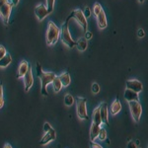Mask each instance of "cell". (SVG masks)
Listing matches in <instances>:
<instances>
[{
	"label": "cell",
	"mask_w": 148,
	"mask_h": 148,
	"mask_svg": "<svg viewBox=\"0 0 148 148\" xmlns=\"http://www.w3.org/2000/svg\"><path fill=\"white\" fill-rule=\"evenodd\" d=\"M29 66L30 64L28 63V61L26 60H22L19 64V67H18V73H17V78H22L24 75L26 74V72L28 71Z\"/></svg>",
	"instance_id": "cell-15"
},
{
	"label": "cell",
	"mask_w": 148,
	"mask_h": 148,
	"mask_svg": "<svg viewBox=\"0 0 148 148\" xmlns=\"http://www.w3.org/2000/svg\"><path fill=\"white\" fill-rule=\"evenodd\" d=\"M71 18H73L74 20L76 21V22L79 24V26L83 29V31H84V32H86V31H87V28H88L87 18H86L85 16H84V14H83L82 11L79 10V9L72 11L70 13V15H69V17L67 19H68V20H70Z\"/></svg>",
	"instance_id": "cell-5"
},
{
	"label": "cell",
	"mask_w": 148,
	"mask_h": 148,
	"mask_svg": "<svg viewBox=\"0 0 148 148\" xmlns=\"http://www.w3.org/2000/svg\"><path fill=\"white\" fill-rule=\"evenodd\" d=\"M125 100L126 102H132V101H139V96H138V93L132 91V90H130L126 88L125 91Z\"/></svg>",
	"instance_id": "cell-13"
},
{
	"label": "cell",
	"mask_w": 148,
	"mask_h": 148,
	"mask_svg": "<svg viewBox=\"0 0 148 148\" xmlns=\"http://www.w3.org/2000/svg\"><path fill=\"white\" fill-rule=\"evenodd\" d=\"M91 148H103L101 145L98 144V143H95L94 141L91 142Z\"/></svg>",
	"instance_id": "cell-36"
},
{
	"label": "cell",
	"mask_w": 148,
	"mask_h": 148,
	"mask_svg": "<svg viewBox=\"0 0 148 148\" xmlns=\"http://www.w3.org/2000/svg\"><path fill=\"white\" fill-rule=\"evenodd\" d=\"M7 1H8L9 3H10L13 7L17 6V5H18V3H19V0H7Z\"/></svg>",
	"instance_id": "cell-33"
},
{
	"label": "cell",
	"mask_w": 148,
	"mask_h": 148,
	"mask_svg": "<svg viewBox=\"0 0 148 148\" xmlns=\"http://www.w3.org/2000/svg\"><path fill=\"white\" fill-rule=\"evenodd\" d=\"M121 104L120 102V100H119V98H116L114 101L112 103L111 105V114L112 116H116V114H119L120 112L121 111Z\"/></svg>",
	"instance_id": "cell-16"
},
{
	"label": "cell",
	"mask_w": 148,
	"mask_h": 148,
	"mask_svg": "<svg viewBox=\"0 0 148 148\" xmlns=\"http://www.w3.org/2000/svg\"><path fill=\"white\" fill-rule=\"evenodd\" d=\"M3 148H13V147H12L11 145L9 144V143H6V144L4 145V147H3Z\"/></svg>",
	"instance_id": "cell-37"
},
{
	"label": "cell",
	"mask_w": 148,
	"mask_h": 148,
	"mask_svg": "<svg viewBox=\"0 0 148 148\" xmlns=\"http://www.w3.org/2000/svg\"><path fill=\"white\" fill-rule=\"evenodd\" d=\"M76 101V111H77V116L79 119L82 120H88V114H87V107H86V103L87 100L85 98L77 97L75 99Z\"/></svg>",
	"instance_id": "cell-6"
},
{
	"label": "cell",
	"mask_w": 148,
	"mask_h": 148,
	"mask_svg": "<svg viewBox=\"0 0 148 148\" xmlns=\"http://www.w3.org/2000/svg\"><path fill=\"white\" fill-rule=\"evenodd\" d=\"M24 78V83H25V90L26 92H29L30 89L34 85V77H33V72H32V66H29L28 71L26 72L25 75L23 76Z\"/></svg>",
	"instance_id": "cell-8"
},
{
	"label": "cell",
	"mask_w": 148,
	"mask_h": 148,
	"mask_svg": "<svg viewBox=\"0 0 148 148\" xmlns=\"http://www.w3.org/2000/svg\"><path fill=\"white\" fill-rule=\"evenodd\" d=\"M99 91H100L99 84H97V83H94V84L92 85V92L94 93V94H97V93H99Z\"/></svg>",
	"instance_id": "cell-28"
},
{
	"label": "cell",
	"mask_w": 148,
	"mask_h": 148,
	"mask_svg": "<svg viewBox=\"0 0 148 148\" xmlns=\"http://www.w3.org/2000/svg\"><path fill=\"white\" fill-rule=\"evenodd\" d=\"M82 12L86 18H90V16H91V10H90L89 7H86L84 9V11H82Z\"/></svg>",
	"instance_id": "cell-30"
},
{
	"label": "cell",
	"mask_w": 148,
	"mask_h": 148,
	"mask_svg": "<svg viewBox=\"0 0 148 148\" xmlns=\"http://www.w3.org/2000/svg\"><path fill=\"white\" fill-rule=\"evenodd\" d=\"M51 84H52V86H53V90L56 93H58L61 90V88H62V84H61L60 80H59V78L57 77V76L54 77V79L52 80Z\"/></svg>",
	"instance_id": "cell-22"
},
{
	"label": "cell",
	"mask_w": 148,
	"mask_h": 148,
	"mask_svg": "<svg viewBox=\"0 0 148 148\" xmlns=\"http://www.w3.org/2000/svg\"><path fill=\"white\" fill-rule=\"evenodd\" d=\"M100 128H101V125H95V123H92L91 127H90V140H91V142L95 141V139L98 137Z\"/></svg>",
	"instance_id": "cell-17"
},
{
	"label": "cell",
	"mask_w": 148,
	"mask_h": 148,
	"mask_svg": "<svg viewBox=\"0 0 148 148\" xmlns=\"http://www.w3.org/2000/svg\"><path fill=\"white\" fill-rule=\"evenodd\" d=\"M92 123L95 125H102V120H101V116H100V109L99 107H97L96 109L93 112V116H92Z\"/></svg>",
	"instance_id": "cell-19"
},
{
	"label": "cell",
	"mask_w": 148,
	"mask_h": 148,
	"mask_svg": "<svg viewBox=\"0 0 148 148\" xmlns=\"http://www.w3.org/2000/svg\"><path fill=\"white\" fill-rule=\"evenodd\" d=\"M49 25H47V46H53L57 42V40L59 39L60 36V29L54 24L52 21H49Z\"/></svg>",
	"instance_id": "cell-2"
},
{
	"label": "cell",
	"mask_w": 148,
	"mask_h": 148,
	"mask_svg": "<svg viewBox=\"0 0 148 148\" xmlns=\"http://www.w3.org/2000/svg\"><path fill=\"white\" fill-rule=\"evenodd\" d=\"M12 62V57L10 54H6L0 59V67L1 68H5Z\"/></svg>",
	"instance_id": "cell-21"
},
{
	"label": "cell",
	"mask_w": 148,
	"mask_h": 148,
	"mask_svg": "<svg viewBox=\"0 0 148 148\" xmlns=\"http://www.w3.org/2000/svg\"><path fill=\"white\" fill-rule=\"evenodd\" d=\"M100 109V116H101L102 123H106L107 125H109V113H108V105L107 103H102L99 106Z\"/></svg>",
	"instance_id": "cell-12"
},
{
	"label": "cell",
	"mask_w": 148,
	"mask_h": 148,
	"mask_svg": "<svg viewBox=\"0 0 148 148\" xmlns=\"http://www.w3.org/2000/svg\"><path fill=\"white\" fill-rule=\"evenodd\" d=\"M137 36L139 38H144V36H145L144 31H143L142 29H139V30H138V32H137Z\"/></svg>",
	"instance_id": "cell-34"
},
{
	"label": "cell",
	"mask_w": 148,
	"mask_h": 148,
	"mask_svg": "<svg viewBox=\"0 0 148 148\" xmlns=\"http://www.w3.org/2000/svg\"><path fill=\"white\" fill-rule=\"evenodd\" d=\"M56 132L53 128H51V130H49V131L45 132V135H44V137L40 139V144L46 145L47 143H49L51 141H53V140H56Z\"/></svg>",
	"instance_id": "cell-11"
},
{
	"label": "cell",
	"mask_w": 148,
	"mask_h": 148,
	"mask_svg": "<svg viewBox=\"0 0 148 148\" xmlns=\"http://www.w3.org/2000/svg\"><path fill=\"white\" fill-rule=\"evenodd\" d=\"M98 138L100 140H105L107 139V130L105 128H100L99 134H98Z\"/></svg>",
	"instance_id": "cell-26"
},
{
	"label": "cell",
	"mask_w": 148,
	"mask_h": 148,
	"mask_svg": "<svg viewBox=\"0 0 148 148\" xmlns=\"http://www.w3.org/2000/svg\"><path fill=\"white\" fill-rule=\"evenodd\" d=\"M138 1H139L140 3H143V2H144V0H138Z\"/></svg>",
	"instance_id": "cell-38"
},
{
	"label": "cell",
	"mask_w": 148,
	"mask_h": 148,
	"mask_svg": "<svg viewBox=\"0 0 148 148\" xmlns=\"http://www.w3.org/2000/svg\"><path fill=\"white\" fill-rule=\"evenodd\" d=\"M103 10V8H102V6H101V4L100 3H95L94 4V6H93V12H94V14H95V16H98L99 15V13Z\"/></svg>",
	"instance_id": "cell-25"
},
{
	"label": "cell",
	"mask_w": 148,
	"mask_h": 148,
	"mask_svg": "<svg viewBox=\"0 0 148 148\" xmlns=\"http://www.w3.org/2000/svg\"><path fill=\"white\" fill-rule=\"evenodd\" d=\"M6 54H7V51H6L5 47L0 46V59H1L4 56H6Z\"/></svg>",
	"instance_id": "cell-29"
},
{
	"label": "cell",
	"mask_w": 148,
	"mask_h": 148,
	"mask_svg": "<svg viewBox=\"0 0 148 148\" xmlns=\"http://www.w3.org/2000/svg\"><path fill=\"white\" fill-rule=\"evenodd\" d=\"M92 37H93L92 32H89V31H86V32H85V38H84V39L88 40H91V39H92Z\"/></svg>",
	"instance_id": "cell-31"
},
{
	"label": "cell",
	"mask_w": 148,
	"mask_h": 148,
	"mask_svg": "<svg viewBox=\"0 0 148 148\" xmlns=\"http://www.w3.org/2000/svg\"><path fill=\"white\" fill-rule=\"evenodd\" d=\"M128 107H130V111L132 119L136 121V123H138L142 114V107H141V105H140L139 101L128 102Z\"/></svg>",
	"instance_id": "cell-7"
},
{
	"label": "cell",
	"mask_w": 148,
	"mask_h": 148,
	"mask_svg": "<svg viewBox=\"0 0 148 148\" xmlns=\"http://www.w3.org/2000/svg\"><path fill=\"white\" fill-rule=\"evenodd\" d=\"M126 88L132 91L139 93L143 90V85L139 80L132 79V80H127L126 81Z\"/></svg>",
	"instance_id": "cell-9"
},
{
	"label": "cell",
	"mask_w": 148,
	"mask_h": 148,
	"mask_svg": "<svg viewBox=\"0 0 148 148\" xmlns=\"http://www.w3.org/2000/svg\"><path fill=\"white\" fill-rule=\"evenodd\" d=\"M36 70H37V76L40 79V83H42V95L47 97L49 95V93L47 91V85L51 84L56 75L53 72H44L42 66H40V64L39 62L37 63Z\"/></svg>",
	"instance_id": "cell-1"
},
{
	"label": "cell",
	"mask_w": 148,
	"mask_h": 148,
	"mask_svg": "<svg viewBox=\"0 0 148 148\" xmlns=\"http://www.w3.org/2000/svg\"><path fill=\"white\" fill-rule=\"evenodd\" d=\"M51 128H52L51 125H49V123H46L44 125V132H47V131H49V130H51Z\"/></svg>",
	"instance_id": "cell-32"
},
{
	"label": "cell",
	"mask_w": 148,
	"mask_h": 148,
	"mask_svg": "<svg viewBox=\"0 0 148 148\" xmlns=\"http://www.w3.org/2000/svg\"><path fill=\"white\" fill-rule=\"evenodd\" d=\"M35 15L37 16L38 20L42 21L47 15H49V12H47V7L45 6L42 3H40V4H39V5L36 6V8H35Z\"/></svg>",
	"instance_id": "cell-10"
},
{
	"label": "cell",
	"mask_w": 148,
	"mask_h": 148,
	"mask_svg": "<svg viewBox=\"0 0 148 148\" xmlns=\"http://www.w3.org/2000/svg\"><path fill=\"white\" fill-rule=\"evenodd\" d=\"M74 102H75V99L73 98L72 95H70V94L65 95V97H64V103H65L66 106L71 107L74 104Z\"/></svg>",
	"instance_id": "cell-23"
},
{
	"label": "cell",
	"mask_w": 148,
	"mask_h": 148,
	"mask_svg": "<svg viewBox=\"0 0 148 148\" xmlns=\"http://www.w3.org/2000/svg\"><path fill=\"white\" fill-rule=\"evenodd\" d=\"M127 148H137V147H136V144H135V142L130 141V142H128Z\"/></svg>",
	"instance_id": "cell-35"
},
{
	"label": "cell",
	"mask_w": 148,
	"mask_h": 148,
	"mask_svg": "<svg viewBox=\"0 0 148 148\" xmlns=\"http://www.w3.org/2000/svg\"><path fill=\"white\" fill-rule=\"evenodd\" d=\"M96 17H97V22H98V27L101 29V30L106 29L107 26H108V22H107V17H106L105 11L102 10L99 13V15L96 16Z\"/></svg>",
	"instance_id": "cell-14"
},
{
	"label": "cell",
	"mask_w": 148,
	"mask_h": 148,
	"mask_svg": "<svg viewBox=\"0 0 148 148\" xmlns=\"http://www.w3.org/2000/svg\"><path fill=\"white\" fill-rule=\"evenodd\" d=\"M68 22H69V20L66 19L65 23L62 24L61 29H60V36H59V38H60L62 42L65 46H67L68 47H75V40L72 39L70 33H69Z\"/></svg>",
	"instance_id": "cell-3"
},
{
	"label": "cell",
	"mask_w": 148,
	"mask_h": 148,
	"mask_svg": "<svg viewBox=\"0 0 148 148\" xmlns=\"http://www.w3.org/2000/svg\"><path fill=\"white\" fill-rule=\"evenodd\" d=\"M75 47H77V49L79 51H86V49H87V47H88L87 40H85L84 38H81V39L78 40L77 42H75Z\"/></svg>",
	"instance_id": "cell-20"
},
{
	"label": "cell",
	"mask_w": 148,
	"mask_h": 148,
	"mask_svg": "<svg viewBox=\"0 0 148 148\" xmlns=\"http://www.w3.org/2000/svg\"><path fill=\"white\" fill-rule=\"evenodd\" d=\"M4 106V99H3V86L0 83V109Z\"/></svg>",
	"instance_id": "cell-27"
},
{
	"label": "cell",
	"mask_w": 148,
	"mask_h": 148,
	"mask_svg": "<svg viewBox=\"0 0 148 148\" xmlns=\"http://www.w3.org/2000/svg\"><path fill=\"white\" fill-rule=\"evenodd\" d=\"M54 2H56V0H47V9L49 14L52 13V11H53Z\"/></svg>",
	"instance_id": "cell-24"
},
{
	"label": "cell",
	"mask_w": 148,
	"mask_h": 148,
	"mask_svg": "<svg viewBox=\"0 0 148 148\" xmlns=\"http://www.w3.org/2000/svg\"><path fill=\"white\" fill-rule=\"evenodd\" d=\"M12 8H13V6L7 0H0V17L5 25H7L9 22Z\"/></svg>",
	"instance_id": "cell-4"
},
{
	"label": "cell",
	"mask_w": 148,
	"mask_h": 148,
	"mask_svg": "<svg viewBox=\"0 0 148 148\" xmlns=\"http://www.w3.org/2000/svg\"><path fill=\"white\" fill-rule=\"evenodd\" d=\"M58 78H59V80H60L61 84H62V87H67L71 82V78L68 72H63L62 74H60V75L58 76Z\"/></svg>",
	"instance_id": "cell-18"
}]
</instances>
